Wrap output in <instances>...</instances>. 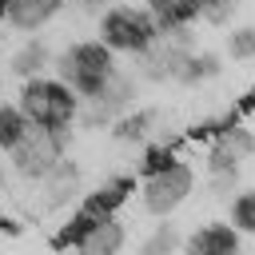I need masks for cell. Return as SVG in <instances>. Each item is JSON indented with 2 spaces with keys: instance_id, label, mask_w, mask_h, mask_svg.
Instances as JSON below:
<instances>
[{
  "instance_id": "1",
  "label": "cell",
  "mask_w": 255,
  "mask_h": 255,
  "mask_svg": "<svg viewBox=\"0 0 255 255\" xmlns=\"http://www.w3.org/2000/svg\"><path fill=\"white\" fill-rule=\"evenodd\" d=\"M52 68H56L60 84H68L80 100H88V96H96V88L108 80V72H112L116 64H112V52H108L100 40H80V44L64 48V52L52 60Z\"/></svg>"
},
{
  "instance_id": "2",
  "label": "cell",
  "mask_w": 255,
  "mask_h": 255,
  "mask_svg": "<svg viewBox=\"0 0 255 255\" xmlns=\"http://www.w3.org/2000/svg\"><path fill=\"white\" fill-rule=\"evenodd\" d=\"M16 108H20V116H24L28 124L60 128V124H72V120H76V112H80V96H76L68 84H60V80H44V76H36V80H24Z\"/></svg>"
},
{
  "instance_id": "3",
  "label": "cell",
  "mask_w": 255,
  "mask_h": 255,
  "mask_svg": "<svg viewBox=\"0 0 255 255\" xmlns=\"http://www.w3.org/2000/svg\"><path fill=\"white\" fill-rule=\"evenodd\" d=\"M155 36H159L155 20L147 12H139V8L116 4V8H108L100 16V44L108 52H131V56H139V52H147L155 44Z\"/></svg>"
},
{
  "instance_id": "4",
  "label": "cell",
  "mask_w": 255,
  "mask_h": 255,
  "mask_svg": "<svg viewBox=\"0 0 255 255\" xmlns=\"http://www.w3.org/2000/svg\"><path fill=\"white\" fill-rule=\"evenodd\" d=\"M8 155H12V167H16L24 179H36V183H40V179L64 159V143L56 139L52 128H44V124H28L24 135H20V143H16Z\"/></svg>"
},
{
  "instance_id": "5",
  "label": "cell",
  "mask_w": 255,
  "mask_h": 255,
  "mask_svg": "<svg viewBox=\"0 0 255 255\" xmlns=\"http://www.w3.org/2000/svg\"><path fill=\"white\" fill-rule=\"evenodd\" d=\"M191 187H195V171H191V163L175 159L167 171L143 179V211H147V215H171V211L191 195Z\"/></svg>"
},
{
  "instance_id": "6",
  "label": "cell",
  "mask_w": 255,
  "mask_h": 255,
  "mask_svg": "<svg viewBox=\"0 0 255 255\" xmlns=\"http://www.w3.org/2000/svg\"><path fill=\"white\" fill-rule=\"evenodd\" d=\"M139 183H135V175H124V171H116V175H108L96 191H88L84 195V211L88 215H116L128 199H131V191H135Z\"/></svg>"
},
{
  "instance_id": "7",
  "label": "cell",
  "mask_w": 255,
  "mask_h": 255,
  "mask_svg": "<svg viewBox=\"0 0 255 255\" xmlns=\"http://www.w3.org/2000/svg\"><path fill=\"white\" fill-rule=\"evenodd\" d=\"M187 255H239V231L231 223H203L187 235Z\"/></svg>"
},
{
  "instance_id": "8",
  "label": "cell",
  "mask_w": 255,
  "mask_h": 255,
  "mask_svg": "<svg viewBox=\"0 0 255 255\" xmlns=\"http://www.w3.org/2000/svg\"><path fill=\"white\" fill-rule=\"evenodd\" d=\"M167 124V116L159 108H143V112H124L112 120V139L120 143H139V139H151L159 128Z\"/></svg>"
},
{
  "instance_id": "9",
  "label": "cell",
  "mask_w": 255,
  "mask_h": 255,
  "mask_svg": "<svg viewBox=\"0 0 255 255\" xmlns=\"http://www.w3.org/2000/svg\"><path fill=\"white\" fill-rule=\"evenodd\" d=\"M40 183H44V207L56 211V207L76 199V191H80V163L76 159H60Z\"/></svg>"
},
{
  "instance_id": "10",
  "label": "cell",
  "mask_w": 255,
  "mask_h": 255,
  "mask_svg": "<svg viewBox=\"0 0 255 255\" xmlns=\"http://www.w3.org/2000/svg\"><path fill=\"white\" fill-rule=\"evenodd\" d=\"M120 247H124V223H120L116 215H100L96 227H92L72 251H76V255H120Z\"/></svg>"
},
{
  "instance_id": "11",
  "label": "cell",
  "mask_w": 255,
  "mask_h": 255,
  "mask_svg": "<svg viewBox=\"0 0 255 255\" xmlns=\"http://www.w3.org/2000/svg\"><path fill=\"white\" fill-rule=\"evenodd\" d=\"M60 8H64V0H8V24L20 28V32H36Z\"/></svg>"
},
{
  "instance_id": "12",
  "label": "cell",
  "mask_w": 255,
  "mask_h": 255,
  "mask_svg": "<svg viewBox=\"0 0 255 255\" xmlns=\"http://www.w3.org/2000/svg\"><path fill=\"white\" fill-rule=\"evenodd\" d=\"M147 16L155 20L159 32L167 28H187L199 16V0H147Z\"/></svg>"
},
{
  "instance_id": "13",
  "label": "cell",
  "mask_w": 255,
  "mask_h": 255,
  "mask_svg": "<svg viewBox=\"0 0 255 255\" xmlns=\"http://www.w3.org/2000/svg\"><path fill=\"white\" fill-rule=\"evenodd\" d=\"M52 64V52H48V44H40V40H28L16 56H12V76H20V80H36L44 68Z\"/></svg>"
},
{
  "instance_id": "14",
  "label": "cell",
  "mask_w": 255,
  "mask_h": 255,
  "mask_svg": "<svg viewBox=\"0 0 255 255\" xmlns=\"http://www.w3.org/2000/svg\"><path fill=\"white\" fill-rule=\"evenodd\" d=\"M96 219H100V215H88V211L80 207V211H76V215H72V219H68V223L48 239V247H52V251H68V247H76V243L96 227Z\"/></svg>"
},
{
  "instance_id": "15",
  "label": "cell",
  "mask_w": 255,
  "mask_h": 255,
  "mask_svg": "<svg viewBox=\"0 0 255 255\" xmlns=\"http://www.w3.org/2000/svg\"><path fill=\"white\" fill-rule=\"evenodd\" d=\"M215 143H219L223 151H231V155H235L239 163L255 155V131H251V128H243V124H235L231 131H223V135H215Z\"/></svg>"
},
{
  "instance_id": "16",
  "label": "cell",
  "mask_w": 255,
  "mask_h": 255,
  "mask_svg": "<svg viewBox=\"0 0 255 255\" xmlns=\"http://www.w3.org/2000/svg\"><path fill=\"white\" fill-rule=\"evenodd\" d=\"M24 128H28V120L20 116V108L0 104V151H12L20 143V135H24Z\"/></svg>"
},
{
  "instance_id": "17",
  "label": "cell",
  "mask_w": 255,
  "mask_h": 255,
  "mask_svg": "<svg viewBox=\"0 0 255 255\" xmlns=\"http://www.w3.org/2000/svg\"><path fill=\"white\" fill-rule=\"evenodd\" d=\"M175 247H179L175 223H159V227L139 243V255H175Z\"/></svg>"
},
{
  "instance_id": "18",
  "label": "cell",
  "mask_w": 255,
  "mask_h": 255,
  "mask_svg": "<svg viewBox=\"0 0 255 255\" xmlns=\"http://www.w3.org/2000/svg\"><path fill=\"white\" fill-rule=\"evenodd\" d=\"M231 227L255 235V191H239V195H231Z\"/></svg>"
},
{
  "instance_id": "19",
  "label": "cell",
  "mask_w": 255,
  "mask_h": 255,
  "mask_svg": "<svg viewBox=\"0 0 255 255\" xmlns=\"http://www.w3.org/2000/svg\"><path fill=\"white\" fill-rule=\"evenodd\" d=\"M175 159H179L175 151H167V147H159V143H147V147H143V159H139V175H143V179H147V175H159V171H167Z\"/></svg>"
},
{
  "instance_id": "20",
  "label": "cell",
  "mask_w": 255,
  "mask_h": 255,
  "mask_svg": "<svg viewBox=\"0 0 255 255\" xmlns=\"http://www.w3.org/2000/svg\"><path fill=\"white\" fill-rule=\"evenodd\" d=\"M227 56H231V60H251V56H255V28H251V24L227 32Z\"/></svg>"
},
{
  "instance_id": "21",
  "label": "cell",
  "mask_w": 255,
  "mask_h": 255,
  "mask_svg": "<svg viewBox=\"0 0 255 255\" xmlns=\"http://www.w3.org/2000/svg\"><path fill=\"white\" fill-rule=\"evenodd\" d=\"M235 12V0H199V16L207 24H227Z\"/></svg>"
},
{
  "instance_id": "22",
  "label": "cell",
  "mask_w": 255,
  "mask_h": 255,
  "mask_svg": "<svg viewBox=\"0 0 255 255\" xmlns=\"http://www.w3.org/2000/svg\"><path fill=\"white\" fill-rule=\"evenodd\" d=\"M235 187H239V167H231V171H211V195H215V199H227Z\"/></svg>"
},
{
  "instance_id": "23",
  "label": "cell",
  "mask_w": 255,
  "mask_h": 255,
  "mask_svg": "<svg viewBox=\"0 0 255 255\" xmlns=\"http://www.w3.org/2000/svg\"><path fill=\"white\" fill-rule=\"evenodd\" d=\"M231 167H239V159H235L231 151H223V147L211 139V151H207V171H231Z\"/></svg>"
},
{
  "instance_id": "24",
  "label": "cell",
  "mask_w": 255,
  "mask_h": 255,
  "mask_svg": "<svg viewBox=\"0 0 255 255\" xmlns=\"http://www.w3.org/2000/svg\"><path fill=\"white\" fill-rule=\"evenodd\" d=\"M195 60H199V72H203V80H211V76H219V72H223V60H219V52H199Z\"/></svg>"
},
{
  "instance_id": "25",
  "label": "cell",
  "mask_w": 255,
  "mask_h": 255,
  "mask_svg": "<svg viewBox=\"0 0 255 255\" xmlns=\"http://www.w3.org/2000/svg\"><path fill=\"white\" fill-rule=\"evenodd\" d=\"M0 235H8V239H20V235H24V223L0 211Z\"/></svg>"
},
{
  "instance_id": "26",
  "label": "cell",
  "mask_w": 255,
  "mask_h": 255,
  "mask_svg": "<svg viewBox=\"0 0 255 255\" xmlns=\"http://www.w3.org/2000/svg\"><path fill=\"white\" fill-rule=\"evenodd\" d=\"M235 112H239V116H255V88H247V92L239 96V104H235Z\"/></svg>"
},
{
  "instance_id": "27",
  "label": "cell",
  "mask_w": 255,
  "mask_h": 255,
  "mask_svg": "<svg viewBox=\"0 0 255 255\" xmlns=\"http://www.w3.org/2000/svg\"><path fill=\"white\" fill-rule=\"evenodd\" d=\"M84 12H100V8H108V0H76Z\"/></svg>"
},
{
  "instance_id": "28",
  "label": "cell",
  "mask_w": 255,
  "mask_h": 255,
  "mask_svg": "<svg viewBox=\"0 0 255 255\" xmlns=\"http://www.w3.org/2000/svg\"><path fill=\"white\" fill-rule=\"evenodd\" d=\"M4 16H8V0H0V20H4Z\"/></svg>"
},
{
  "instance_id": "29",
  "label": "cell",
  "mask_w": 255,
  "mask_h": 255,
  "mask_svg": "<svg viewBox=\"0 0 255 255\" xmlns=\"http://www.w3.org/2000/svg\"><path fill=\"white\" fill-rule=\"evenodd\" d=\"M0 187H4V171H0Z\"/></svg>"
},
{
  "instance_id": "30",
  "label": "cell",
  "mask_w": 255,
  "mask_h": 255,
  "mask_svg": "<svg viewBox=\"0 0 255 255\" xmlns=\"http://www.w3.org/2000/svg\"><path fill=\"white\" fill-rule=\"evenodd\" d=\"M239 255H243V251H239Z\"/></svg>"
}]
</instances>
